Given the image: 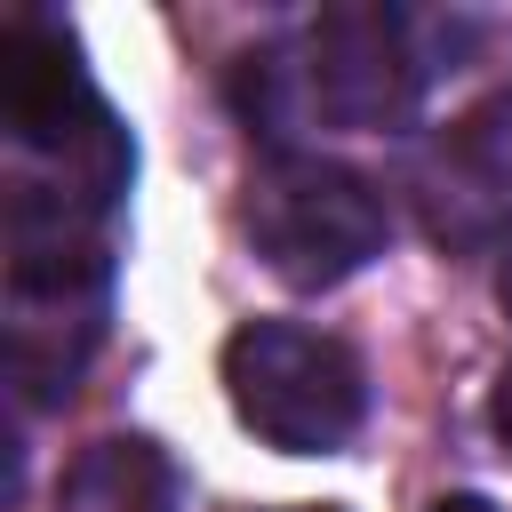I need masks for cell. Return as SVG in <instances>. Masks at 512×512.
Here are the masks:
<instances>
[{
    "mask_svg": "<svg viewBox=\"0 0 512 512\" xmlns=\"http://www.w3.org/2000/svg\"><path fill=\"white\" fill-rule=\"evenodd\" d=\"M0 120H8V144L48 168V176H24V184L64 192L80 216H104L136 176V144L112 120V104L96 96L80 40L56 16L8 24V40H0Z\"/></svg>",
    "mask_w": 512,
    "mask_h": 512,
    "instance_id": "obj_1",
    "label": "cell"
},
{
    "mask_svg": "<svg viewBox=\"0 0 512 512\" xmlns=\"http://www.w3.org/2000/svg\"><path fill=\"white\" fill-rule=\"evenodd\" d=\"M424 104V56L408 40V16L392 8H328L296 64L288 56H248V120H264L272 136L288 128V112H320L328 128H408Z\"/></svg>",
    "mask_w": 512,
    "mask_h": 512,
    "instance_id": "obj_2",
    "label": "cell"
},
{
    "mask_svg": "<svg viewBox=\"0 0 512 512\" xmlns=\"http://www.w3.org/2000/svg\"><path fill=\"white\" fill-rule=\"evenodd\" d=\"M224 400L232 416L280 456H336L368 416L360 352L304 320H248L224 344Z\"/></svg>",
    "mask_w": 512,
    "mask_h": 512,
    "instance_id": "obj_3",
    "label": "cell"
},
{
    "mask_svg": "<svg viewBox=\"0 0 512 512\" xmlns=\"http://www.w3.org/2000/svg\"><path fill=\"white\" fill-rule=\"evenodd\" d=\"M248 240L288 288H336V280H352L360 264L384 256L392 208L360 168L280 152L248 184Z\"/></svg>",
    "mask_w": 512,
    "mask_h": 512,
    "instance_id": "obj_4",
    "label": "cell"
},
{
    "mask_svg": "<svg viewBox=\"0 0 512 512\" xmlns=\"http://www.w3.org/2000/svg\"><path fill=\"white\" fill-rule=\"evenodd\" d=\"M56 512H184V488H176L168 448H152L144 432H112L64 464Z\"/></svg>",
    "mask_w": 512,
    "mask_h": 512,
    "instance_id": "obj_5",
    "label": "cell"
},
{
    "mask_svg": "<svg viewBox=\"0 0 512 512\" xmlns=\"http://www.w3.org/2000/svg\"><path fill=\"white\" fill-rule=\"evenodd\" d=\"M456 152H464L488 184H512V88H496V96L456 128Z\"/></svg>",
    "mask_w": 512,
    "mask_h": 512,
    "instance_id": "obj_6",
    "label": "cell"
},
{
    "mask_svg": "<svg viewBox=\"0 0 512 512\" xmlns=\"http://www.w3.org/2000/svg\"><path fill=\"white\" fill-rule=\"evenodd\" d=\"M488 424H496V440L512 448V360H504V376H496V392H488Z\"/></svg>",
    "mask_w": 512,
    "mask_h": 512,
    "instance_id": "obj_7",
    "label": "cell"
},
{
    "mask_svg": "<svg viewBox=\"0 0 512 512\" xmlns=\"http://www.w3.org/2000/svg\"><path fill=\"white\" fill-rule=\"evenodd\" d=\"M432 512H496V504H488V496H440Z\"/></svg>",
    "mask_w": 512,
    "mask_h": 512,
    "instance_id": "obj_8",
    "label": "cell"
},
{
    "mask_svg": "<svg viewBox=\"0 0 512 512\" xmlns=\"http://www.w3.org/2000/svg\"><path fill=\"white\" fill-rule=\"evenodd\" d=\"M496 288H504V304H512V240H504V280H496Z\"/></svg>",
    "mask_w": 512,
    "mask_h": 512,
    "instance_id": "obj_9",
    "label": "cell"
},
{
    "mask_svg": "<svg viewBox=\"0 0 512 512\" xmlns=\"http://www.w3.org/2000/svg\"><path fill=\"white\" fill-rule=\"evenodd\" d=\"M288 512H344V504H288Z\"/></svg>",
    "mask_w": 512,
    "mask_h": 512,
    "instance_id": "obj_10",
    "label": "cell"
}]
</instances>
